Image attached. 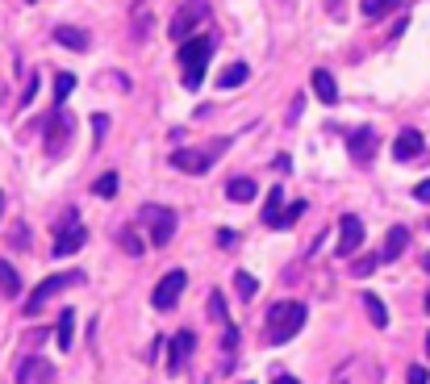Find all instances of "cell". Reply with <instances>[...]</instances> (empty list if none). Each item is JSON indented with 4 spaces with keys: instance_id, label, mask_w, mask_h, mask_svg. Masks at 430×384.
Instances as JSON below:
<instances>
[{
    "instance_id": "cell-18",
    "label": "cell",
    "mask_w": 430,
    "mask_h": 384,
    "mask_svg": "<svg viewBox=\"0 0 430 384\" xmlns=\"http://www.w3.org/2000/svg\"><path fill=\"white\" fill-rule=\"evenodd\" d=\"M285 209H288V205H285V188L276 184V188L268 192V205H263V226H276Z\"/></svg>"
},
{
    "instance_id": "cell-9",
    "label": "cell",
    "mask_w": 430,
    "mask_h": 384,
    "mask_svg": "<svg viewBox=\"0 0 430 384\" xmlns=\"http://www.w3.org/2000/svg\"><path fill=\"white\" fill-rule=\"evenodd\" d=\"M359 242H364V222H359L355 213H347V217L338 222V242H335L338 259H347V255H355V251H359Z\"/></svg>"
},
{
    "instance_id": "cell-3",
    "label": "cell",
    "mask_w": 430,
    "mask_h": 384,
    "mask_svg": "<svg viewBox=\"0 0 430 384\" xmlns=\"http://www.w3.org/2000/svg\"><path fill=\"white\" fill-rule=\"evenodd\" d=\"M209 50H213V38H209V34H196V38H184V42H180L184 88H201V80H205V63H209Z\"/></svg>"
},
{
    "instance_id": "cell-25",
    "label": "cell",
    "mask_w": 430,
    "mask_h": 384,
    "mask_svg": "<svg viewBox=\"0 0 430 384\" xmlns=\"http://www.w3.org/2000/svg\"><path fill=\"white\" fill-rule=\"evenodd\" d=\"M234 292H239L242 301H251V296L259 292V280H255L251 272H234Z\"/></svg>"
},
{
    "instance_id": "cell-13",
    "label": "cell",
    "mask_w": 430,
    "mask_h": 384,
    "mask_svg": "<svg viewBox=\"0 0 430 384\" xmlns=\"http://www.w3.org/2000/svg\"><path fill=\"white\" fill-rule=\"evenodd\" d=\"M71 130H76V121H71L67 113H54V117H47V155H59Z\"/></svg>"
},
{
    "instance_id": "cell-24",
    "label": "cell",
    "mask_w": 430,
    "mask_h": 384,
    "mask_svg": "<svg viewBox=\"0 0 430 384\" xmlns=\"http://www.w3.org/2000/svg\"><path fill=\"white\" fill-rule=\"evenodd\" d=\"M0 292H4V296H17V292H21V276H17V268H8L4 259H0Z\"/></svg>"
},
{
    "instance_id": "cell-37",
    "label": "cell",
    "mask_w": 430,
    "mask_h": 384,
    "mask_svg": "<svg viewBox=\"0 0 430 384\" xmlns=\"http://www.w3.org/2000/svg\"><path fill=\"white\" fill-rule=\"evenodd\" d=\"M326 8H330V13H338V0H326Z\"/></svg>"
},
{
    "instance_id": "cell-42",
    "label": "cell",
    "mask_w": 430,
    "mask_h": 384,
    "mask_svg": "<svg viewBox=\"0 0 430 384\" xmlns=\"http://www.w3.org/2000/svg\"><path fill=\"white\" fill-rule=\"evenodd\" d=\"M426 355H430V335H426Z\"/></svg>"
},
{
    "instance_id": "cell-41",
    "label": "cell",
    "mask_w": 430,
    "mask_h": 384,
    "mask_svg": "<svg viewBox=\"0 0 430 384\" xmlns=\"http://www.w3.org/2000/svg\"><path fill=\"white\" fill-rule=\"evenodd\" d=\"M426 313H430V292H426Z\"/></svg>"
},
{
    "instance_id": "cell-17",
    "label": "cell",
    "mask_w": 430,
    "mask_h": 384,
    "mask_svg": "<svg viewBox=\"0 0 430 384\" xmlns=\"http://www.w3.org/2000/svg\"><path fill=\"white\" fill-rule=\"evenodd\" d=\"M313 92H318L322 104H335V100H338V84H335V76H330L326 67H318V71H313Z\"/></svg>"
},
{
    "instance_id": "cell-19",
    "label": "cell",
    "mask_w": 430,
    "mask_h": 384,
    "mask_svg": "<svg viewBox=\"0 0 430 384\" xmlns=\"http://www.w3.org/2000/svg\"><path fill=\"white\" fill-rule=\"evenodd\" d=\"M226 196H230L234 205H246V200H255V180H251V176H239V180H230V184H226Z\"/></svg>"
},
{
    "instance_id": "cell-28",
    "label": "cell",
    "mask_w": 430,
    "mask_h": 384,
    "mask_svg": "<svg viewBox=\"0 0 430 384\" xmlns=\"http://www.w3.org/2000/svg\"><path fill=\"white\" fill-rule=\"evenodd\" d=\"M305 209H309L305 200H292V205H288L285 213H280V222H276V230H288V226H292V222H297V217H301Z\"/></svg>"
},
{
    "instance_id": "cell-6",
    "label": "cell",
    "mask_w": 430,
    "mask_h": 384,
    "mask_svg": "<svg viewBox=\"0 0 430 384\" xmlns=\"http://www.w3.org/2000/svg\"><path fill=\"white\" fill-rule=\"evenodd\" d=\"M205 17H209V0H184V4L176 8L172 25H167L172 42H184V38H192V30H196V25H201Z\"/></svg>"
},
{
    "instance_id": "cell-31",
    "label": "cell",
    "mask_w": 430,
    "mask_h": 384,
    "mask_svg": "<svg viewBox=\"0 0 430 384\" xmlns=\"http://www.w3.org/2000/svg\"><path fill=\"white\" fill-rule=\"evenodd\" d=\"M92 192H96V196H113V192H117V176H113V172H109V176H100V180L92 184Z\"/></svg>"
},
{
    "instance_id": "cell-14",
    "label": "cell",
    "mask_w": 430,
    "mask_h": 384,
    "mask_svg": "<svg viewBox=\"0 0 430 384\" xmlns=\"http://www.w3.org/2000/svg\"><path fill=\"white\" fill-rule=\"evenodd\" d=\"M84 239H88V234H84L80 222H76V226H59V234H54V255H59V259H63V255H76V251L84 246Z\"/></svg>"
},
{
    "instance_id": "cell-30",
    "label": "cell",
    "mask_w": 430,
    "mask_h": 384,
    "mask_svg": "<svg viewBox=\"0 0 430 384\" xmlns=\"http://www.w3.org/2000/svg\"><path fill=\"white\" fill-rule=\"evenodd\" d=\"M71 88H76V76H67V71H63V76H59V80H54V100H59V104H63V100H67V96H71Z\"/></svg>"
},
{
    "instance_id": "cell-32",
    "label": "cell",
    "mask_w": 430,
    "mask_h": 384,
    "mask_svg": "<svg viewBox=\"0 0 430 384\" xmlns=\"http://www.w3.org/2000/svg\"><path fill=\"white\" fill-rule=\"evenodd\" d=\"M104 130H109V117H104V113H96L92 117V143L100 146V138H104Z\"/></svg>"
},
{
    "instance_id": "cell-36",
    "label": "cell",
    "mask_w": 430,
    "mask_h": 384,
    "mask_svg": "<svg viewBox=\"0 0 430 384\" xmlns=\"http://www.w3.org/2000/svg\"><path fill=\"white\" fill-rule=\"evenodd\" d=\"M272 384H301L297 376H272Z\"/></svg>"
},
{
    "instance_id": "cell-16",
    "label": "cell",
    "mask_w": 430,
    "mask_h": 384,
    "mask_svg": "<svg viewBox=\"0 0 430 384\" xmlns=\"http://www.w3.org/2000/svg\"><path fill=\"white\" fill-rule=\"evenodd\" d=\"M405 242H410V230H405V226H393V230L384 234V251H381V259H384V263H393V259H401V251H405Z\"/></svg>"
},
{
    "instance_id": "cell-10",
    "label": "cell",
    "mask_w": 430,
    "mask_h": 384,
    "mask_svg": "<svg viewBox=\"0 0 430 384\" xmlns=\"http://www.w3.org/2000/svg\"><path fill=\"white\" fill-rule=\"evenodd\" d=\"M192 351H196V335H192V330H180V335L167 342V372H172V376L184 372V364L192 359Z\"/></svg>"
},
{
    "instance_id": "cell-2",
    "label": "cell",
    "mask_w": 430,
    "mask_h": 384,
    "mask_svg": "<svg viewBox=\"0 0 430 384\" xmlns=\"http://www.w3.org/2000/svg\"><path fill=\"white\" fill-rule=\"evenodd\" d=\"M230 150V138H217V143L201 146V150H189V146H180V150H172V167L176 172H184V176H205L222 155Z\"/></svg>"
},
{
    "instance_id": "cell-26",
    "label": "cell",
    "mask_w": 430,
    "mask_h": 384,
    "mask_svg": "<svg viewBox=\"0 0 430 384\" xmlns=\"http://www.w3.org/2000/svg\"><path fill=\"white\" fill-rule=\"evenodd\" d=\"M209 318H213L217 326H230V318H226V301H222V292H209Z\"/></svg>"
},
{
    "instance_id": "cell-4",
    "label": "cell",
    "mask_w": 430,
    "mask_h": 384,
    "mask_svg": "<svg viewBox=\"0 0 430 384\" xmlns=\"http://www.w3.org/2000/svg\"><path fill=\"white\" fill-rule=\"evenodd\" d=\"M76 284H84V272H54V276H47L42 284L30 292V301L21 305V313H25V318H38L50 296H59V292H67V288H76Z\"/></svg>"
},
{
    "instance_id": "cell-39",
    "label": "cell",
    "mask_w": 430,
    "mask_h": 384,
    "mask_svg": "<svg viewBox=\"0 0 430 384\" xmlns=\"http://www.w3.org/2000/svg\"><path fill=\"white\" fill-rule=\"evenodd\" d=\"M422 268H426V272H430V255H426V259H422Z\"/></svg>"
},
{
    "instance_id": "cell-34",
    "label": "cell",
    "mask_w": 430,
    "mask_h": 384,
    "mask_svg": "<svg viewBox=\"0 0 430 384\" xmlns=\"http://www.w3.org/2000/svg\"><path fill=\"white\" fill-rule=\"evenodd\" d=\"M414 196H418V200H422V205H430V180H422V184H418V188H414Z\"/></svg>"
},
{
    "instance_id": "cell-11",
    "label": "cell",
    "mask_w": 430,
    "mask_h": 384,
    "mask_svg": "<svg viewBox=\"0 0 430 384\" xmlns=\"http://www.w3.org/2000/svg\"><path fill=\"white\" fill-rule=\"evenodd\" d=\"M54 380V368H50L42 355H30L17 364V384H50Z\"/></svg>"
},
{
    "instance_id": "cell-22",
    "label": "cell",
    "mask_w": 430,
    "mask_h": 384,
    "mask_svg": "<svg viewBox=\"0 0 430 384\" xmlns=\"http://www.w3.org/2000/svg\"><path fill=\"white\" fill-rule=\"evenodd\" d=\"M364 309H368V318L376 322V330L388 326V309H384V301L376 296V292H364Z\"/></svg>"
},
{
    "instance_id": "cell-1",
    "label": "cell",
    "mask_w": 430,
    "mask_h": 384,
    "mask_svg": "<svg viewBox=\"0 0 430 384\" xmlns=\"http://www.w3.org/2000/svg\"><path fill=\"white\" fill-rule=\"evenodd\" d=\"M305 305L301 301H280V305H272V313H268V338L280 347L288 338L301 335V326H305Z\"/></svg>"
},
{
    "instance_id": "cell-29",
    "label": "cell",
    "mask_w": 430,
    "mask_h": 384,
    "mask_svg": "<svg viewBox=\"0 0 430 384\" xmlns=\"http://www.w3.org/2000/svg\"><path fill=\"white\" fill-rule=\"evenodd\" d=\"M384 259L381 255H364V259H359V263H355V268H351V276H372V272H376V268H381Z\"/></svg>"
},
{
    "instance_id": "cell-8",
    "label": "cell",
    "mask_w": 430,
    "mask_h": 384,
    "mask_svg": "<svg viewBox=\"0 0 430 384\" xmlns=\"http://www.w3.org/2000/svg\"><path fill=\"white\" fill-rule=\"evenodd\" d=\"M376 150H381V134H376L372 126H359V130L347 134V155H351L355 163H372Z\"/></svg>"
},
{
    "instance_id": "cell-20",
    "label": "cell",
    "mask_w": 430,
    "mask_h": 384,
    "mask_svg": "<svg viewBox=\"0 0 430 384\" xmlns=\"http://www.w3.org/2000/svg\"><path fill=\"white\" fill-rule=\"evenodd\" d=\"M59 347H63V351L76 347V309H63V313H59Z\"/></svg>"
},
{
    "instance_id": "cell-27",
    "label": "cell",
    "mask_w": 430,
    "mask_h": 384,
    "mask_svg": "<svg viewBox=\"0 0 430 384\" xmlns=\"http://www.w3.org/2000/svg\"><path fill=\"white\" fill-rule=\"evenodd\" d=\"M117 242H121V251H126V255H143V239H138L130 226H126V230H117Z\"/></svg>"
},
{
    "instance_id": "cell-40",
    "label": "cell",
    "mask_w": 430,
    "mask_h": 384,
    "mask_svg": "<svg viewBox=\"0 0 430 384\" xmlns=\"http://www.w3.org/2000/svg\"><path fill=\"white\" fill-rule=\"evenodd\" d=\"M335 384H347V380H342V372H338V376H335Z\"/></svg>"
},
{
    "instance_id": "cell-21",
    "label": "cell",
    "mask_w": 430,
    "mask_h": 384,
    "mask_svg": "<svg viewBox=\"0 0 430 384\" xmlns=\"http://www.w3.org/2000/svg\"><path fill=\"white\" fill-rule=\"evenodd\" d=\"M246 76H251V67H246V63H230V67H222V71H217V88H239Z\"/></svg>"
},
{
    "instance_id": "cell-35",
    "label": "cell",
    "mask_w": 430,
    "mask_h": 384,
    "mask_svg": "<svg viewBox=\"0 0 430 384\" xmlns=\"http://www.w3.org/2000/svg\"><path fill=\"white\" fill-rule=\"evenodd\" d=\"M301 104H305V96H297V100H292V109H288V121H297V117H301Z\"/></svg>"
},
{
    "instance_id": "cell-5",
    "label": "cell",
    "mask_w": 430,
    "mask_h": 384,
    "mask_svg": "<svg viewBox=\"0 0 430 384\" xmlns=\"http://www.w3.org/2000/svg\"><path fill=\"white\" fill-rule=\"evenodd\" d=\"M138 217H143V226H146V239H150V246H167V242L176 239V209H163V205H143V209H138Z\"/></svg>"
},
{
    "instance_id": "cell-15",
    "label": "cell",
    "mask_w": 430,
    "mask_h": 384,
    "mask_svg": "<svg viewBox=\"0 0 430 384\" xmlns=\"http://www.w3.org/2000/svg\"><path fill=\"white\" fill-rule=\"evenodd\" d=\"M54 42L67 47V50H88L92 38H88V30H80V25H59V30H54Z\"/></svg>"
},
{
    "instance_id": "cell-23",
    "label": "cell",
    "mask_w": 430,
    "mask_h": 384,
    "mask_svg": "<svg viewBox=\"0 0 430 384\" xmlns=\"http://www.w3.org/2000/svg\"><path fill=\"white\" fill-rule=\"evenodd\" d=\"M397 4H401V0H359V8H364L368 21H381L384 13H393Z\"/></svg>"
},
{
    "instance_id": "cell-38",
    "label": "cell",
    "mask_w": 430,
    "mask_h": 384,
    "mask_svg": "<svg viewBox=\"0 0 430 384\" xmlns=\"http://www.w3.org/2000/svg\"><path fill=\"white\" fill-rule=\"evenodd\" d=\"M0 217H4V192H0Z\"/></svg>"
},
{
    "instance_id": "cell-7",
    "label": "cell",
    "mask_w": 430,
    "mask_h": 384,
    "mask_svg": "<svg viewBox=\"0 0 430 384\" xmlns=\"http://www.w3.org/2000/svg\"><path fill=\"white\" fill-rule=\"evenodd\" d=\"M189 288V272H167L159 284H155V292H150V305L155 309H176V301H180V292Z\"/></svg>"
},
{
    "instance_id": "cell-33",
    "label": "cell",
    "mask_w": 430,
    "mask_h": 384,
    "mask_svg": "<svg viewBox=\"0 0 430 384\" xmlns=\"http://www.w3.org/2000/svg\"><path fill=\"white\" fill-rule=\"evenodd\" d=\"M430 376H426V368H422V364H414V368H410V376H405V384H426Z\"/></svg>"
},
{
    "instance_id": "cell-12",
    "label": "cell",
    "mask_w": 430,
    "mask_h": 384,
    "mask_svg": "<svg viewBox=\"0 0 430 384\" xmlns=\"http://www.w3.org/2000/svg\"><path fill=\"white\" fill-rule=\"evenodd\" d=\"M426 150V138L418 134V130H401L397 138H393V159L397 163H410V159H418Z\"/></svg>"
}]
</instances>
